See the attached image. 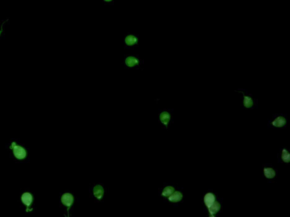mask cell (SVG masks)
Instances as JSON below:
<instances>
[{"label": "cell", "mask_w": 290, "mask_h": 217, "mask_svg": "<svg viewBox=\"0 0 290 217\" xmlns=\"http://www.w3.org/2000/svg\"><path fill=\"white\" fill-rule=\"evenodd\" d=\"M61 201L62 204L67 208V212L69 214L70 208L72 207L74 202V197L71 193H65L61 196Z\"/></svg>", "instance_id": "1"}, {"label": "cell", "mask_w": 290, "mask_h": 217, "mask_svg": "<svg viewBox=\"0 0 290 217\" xmlns=\"http://www.w3.org/2000/svg\"><path fill=\"white\" fill-rule=\"evenodd\" d=\"M10 148L13 150L14 154L17 159H19V160L24 159L27 155L26 151L24 148L20 147L19 145H17L16 143L14 142L11 144Z\"/></svg>", "instance_id": "2"}, {"label": "cell", "mask_w": 290, "mask_h": 217, "mask_svg": "<svg viewBox=\"0 0 290 217\" xmlns=\"http://www.w3.org/2000/svg\"><path fill=\"white\" fill-rule=\"evenodd\" d=\"M93 194L95 197L98 200H101L103 198L104 190L102 186L97 184L93 188Z\"/></svg>", "instance_id": "3"}, {"label": "cell", "mask_w": 290, "mask_h": 217, "mask_svg": "<svg viewBox=\"0 0 290 217\" xmlns=\"http://www.w3.org/2000/svg\"><path fill=\"white\" fill-rule=\"evenodd\" d=\"M22 201L23 202L24 205H26L27 207V208L28 209L30 207V205L32 204V202L33 200V197L32 194H31L30 193H24L23 194L21 197Z\"/></svg>", "instance_id": "4"}, {"label": "cell", "mask_w": 290, "mask_h": 217, "mask_svg": "<svg viewBox=\"0 0 290 217\" xmlns=\"http://www.w3.org/2000/svg\"><path fill=\"white\" fill-rule=\"evenodd\" d=\"M159 118L161 122L164 124L166 127H167L168 124L170 120L171 115L170 113L167 111H163L160 114Z\"/></svg>", "instance_id": "5"}, {"label": "cell", "mask_w": 290, "mask_h": 217, "mask_svg": "<svg viewBox=\"0 0 290 217\" xmlns=\"http://www.w3.org/2000/svg\"><path fill=\"white\" fill-rule=\"evenodd\" d=\"M215 200V198L214 195L211 193L207 194L204 197V202L207 207H210V206L213 204Z\"/></svg>", "instance_id": "6"}, {"label": "cell", "mask_w": 290, "mask_h": 217, "mask_svg": "<svg viewBox=\"0 0 290 217\" xmlns=\"http://www.w3.org/2000/svg\"><path fill=\"white\" fill-rule=\"evenodd\" d=\"M182 197H183L182 194L180 193V192L176 191L175 192H174L172 194L169 196L168 200L172 202H178L181 200L182 199Z\"/></svg>", "instance_id": "7"}, {"label": "cell", "mask_w": 290, "mask_h": 217, "mask_svg": "<svg viewBox=\"0 0 290 217\" xmlns=\"http://www.w3.org/2000/svg\"><path fill=\"white\" fill-rule=\"evenodd\" d=\"M125 64L128 67H133L136 65L139 64V61L136 57H127L125 60Z\"/></svg>", "instance_id": "8"}, {"label": "cell", "mask_w": 290, "mask_h": 217, "mask_svg": "<svg viewBox=\"0 0 290 217\" xmlns=\"http://www.w3.org/2000/svg\"><path fill=\"white\" fill-rule=\"evenodd\" d=\"M220 204H219V202H218L217 201H214L213 204H212L210 207H208L209 211L210 214H211L212 215H213L214 214L217 213V212L220 210Z\"/></svg>", "instance_id": "9"}, {"label": "cell", "mask_w": 290, "mask_h": 217, "mask_svg": "<svg viewBox=\"0 0 290 217\" xmlns=\"http://www.w3.org/2000/svg\"><path fill=\"white\" fill-rule=\"evenodd\" d=\"M125 42L129 46H132L138 43L137 37L134 35H128L125 39Z\"/></svg>", "instance_id": "10"}, {"label": "cell", "mask_w": 290, "mask_h": 217, "mask_svg": "<svg viewBox=\"0 0 290 217\" xmlns=\"http://www.w3.org/2000/svg\"><path fill=\"white\" fill-rule=\"evenodd\" d=\"M286 123V120L284 117H279L277 118L273 122V125L275 127H281L284 126Z\"/></svg>", "instance_id": "11"}, {"label": "cell", "mask_w": 290, "mask_h": 217, "mask_svg": "<svg viewBox=\"0 0 290 217\" xmlns=\"http://www.w3.org/2000/svg\"><path fill=\"white\" fill-rule=\"evenodd\" d=\"M175 189L171 186H167L164 188L162 195L164 197H169L174 192Z\"/></svg>", "instance_id": "12"}, {"label": "cell", "mask_w": 290, "mask_h": 217, "mask_svg": "<svg viewBox=\"0 0 290 217\" xmlns=\"http://www.w3.org/2000/svg\"><path fill=\"white\" fill-rule=\"evenodd\" d=\"M264 173L266 177L267 178H273L275 176V172L273 169L270 168H267L264 169Z\"/></svg>", "instance_id": "13"}, {"label": "cell", "mask_w": 290, "mask_h": 217, "mask_svg": "<svg viewBox=\"0 0 290 217\" xmlns=\"http://www.w3.org/2000/svg\"><path fill=\"white\" fill-rule=\"evenodd\" d=\"M282 158L285 162H288L290 161V155L286 149H284L282 152Z\"/></svg>", "instance_id": "14"}, {"label": "cell", "mask_w": 290, "mask_h": 217, "mask_svg": "<svg viewBox=\"0 0 290 217\" xmlns=\"http://www.w3.org/2000/svg\"><path fill=\"white\" fill-rule=\"evenodd\" d=\"M244 105L246 107H250L253 105V101L249 97H244Z\"/></svg>", "instance_id": "15"}, {"label": "cell", "mask_w": 290, "mask_h": 217, "mask_svg": "<svg viewBox=\"0 0 290 217\" xmlns=\"http://www.w3.org/2000/svg\"><path fill=\"white\" fill-rule=\"evenodd\" d=\"M5 23V22H3V23L2 24V26H1V30H0V36H1V34H2V32H3V24Z\"/></svg>", "instance_id": "16"}, {"label": "cell", "mask_w": 290, "mask_h": 217, "mask_svg": "<svg viewBox=\"0 0 290 217\" xmlns=\"http://www.w3.org/2000/svg\"><path fill=\"white\" fill-rule=\"evenodd\" d=\"M104 1H106V2H110V1H113V0H104Z\"/></svg>", "instance_id": "17"}]
</instances>
